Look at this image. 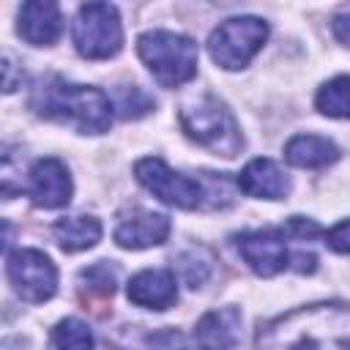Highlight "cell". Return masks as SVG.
<instances>
[{
  "mask_svg": "<svg viewBox=\"0 0 350 350\" xmlns=\"http://www.w3.org/2000/svg\"><path fill=\"white\" fill-rule=\"evenodd\" d=\"M74 46L88 60H107L123 46L118 8L109 3H85L74 19Z\"/></svg>",
  "mask_w": 350,
  "mask_h": 350,
  "instance_id": "obj_6",
  "label": "cell"
},
{
  "mask_svg": "<svg viewBox=\"0 0 350 350\" xmlns=\"http://www.w3.org/2000/svg\"><path fill=\"white\" fill-rule=\"evenodd\" d=\"M60 249L66 252H82L98 243L101 238V221L96 216H63L52 227Z\"/></svg>",
  "mask_w": 350,
  "mask_h": 350,
  "instance_id": "obj_17",
  "label": "cell"
},
{
  "mask_svg": "<svg viewBox=\"0 0 350 350\" xmlns=\"http://www.w3.org/2000/svg\"><path fill=\"white\" fill-rule=\"evenodd\" d=\"M314 104L328 118H350V74L328 79L317 90Z\"/></svg>",
  "mask_w": 350,
  "mask_h": 350,
  "instance_id": "obj_18",
  "label": "cell"
},
{
  "mask_svg": "<svg viewBox=\"0 0 350 350\" xmlns=\"http://www.w3.org/2000/svg\"><path fill=\"white\" fill-rule=\"evenodd\" d=\"M235 249L257 276H276L284 268L312 273L317 268L314 252L293 254L287 246V230H249L235 235Z\"/></svg>",
  "mask_w": 350,
  "mask_h": 350,
  "instance_id": "obj_5",
  "label": "cell"
},
{
  "mask_svg": "<svg viewBox=\"0 0 350 350\" xmlns=\"http://www.w3.org/2000/svg\"><path fill=\"white\" fill-rule=\"evenodd\" d=\"M25 191L38 208H63L71 202V175L60 159H38L27 172Z\"/></svg>",
  "mask_w": 350,
  "mask_h": 350,
  "instance_id": "obj_10",
  "label": "cell"
},
{
  "mask_svg": "<svg viewBox=\"0 0 350 350\" xmlns=\"http://www.w3.org/2000/svg\"><path fill=\"white\" fill-rule=\"evenodd\" d=\"M284 159L301 170H320L339 159V148L328 137L298 134L284 145Z\"/></svg>",
  "mask_w": 350,
  "mask_h": 350,
  "instance_id": "obj_16",
  "label": "cell"
},
{
  "mask_svg": "<svg viewBox=\"0 0 350 350\" xmlns=\"http://www.w3.org/2000/svg\"><path fill=\"white\" fill-rule=\"evenodd\" d=\"M175 271H178V276H180V282L186 287L197 290V287H202L208 282V276L213 271V257L202 246H191V249H186V252L178 254Z\"/></svg>",
  "mask_w": 350,
  "mask_h": 350,
  "instance_id": "obj_19",
  "label": "cell"
},
{
  "mask_svg": "<svg viewBox=\"0 0 350 350\" xmlns=\"http://www.w3.org/2000/svg\"><path fill=\"white\" fill-rule=\"evenodd\" d=\"M268 38V25L257 16H232L221 22L211 38H208V52L216 66L235 71L243 68L265 44Z\"/></svg>",
  "mask_w": 350,
  "mask_h": 350,
  "instance_id": "obj_7",
  "label": "cell"
},
{
  "mask_svg": "<svg viewBox=\"0 0 350 350\" xmlns=\"http://www.w3.org/2000/svg\"><path fill=\"white\" fill-rule=\"evenodd\" d=\"M150 107H153L150 96H148L142 88H137V85L120 88L118 96H115V109H120L123 118H139V115H145Z\"/></svg>",
  "mask_w": 350,
  "mask_h": 350,
  "instance_id": "obj_22",
  "label": "cell"
},
{
  "mask_svg": "<svg viewBox=\"0 0 350 350\" xmlns=\"http://www.w3.org/2000/svg\"><path fill=\"white\" fill-rule=\"evenodd\" d=\"M180 126L197 145L213 150L216 156L232 159L243 145L232 112L211 93H202L180 107Z\"/></svg>",
  "mask_w": 350,
  "mask_h": 350,
  "instance_id": "obj_3",
  "label": "cell"
},
{
  "mask_svg": "<svg viewBox=\"0 0 350 350\" xmlns=\"http://www.w3.org/2000/svg\"><path fill=\"white\" fill-rule=\"evenodd\" d=\"M331 30H334V36H336L345 46H350V14H339V16H334Z\"/></svg>",
  "mask_w": 350,
  "mask_h": 350,
  "instance_id": "obj_25",
  "label": "cell"
},
{
  "mask_svg": "<svg viewBox=\"0 0 350 350\" xmlns=\"http://www.w3.org/2000/svg\"><path fill=\"white\" fill-rule=\"evenodd\" d=\"M129 301L145 309H167L178 301V284H175V273L172 271H161V268H148L131 276L129 287Z\"/></svg>",
  "mask_w": 350,
  "mask_h": 350,
  "instance_id": "obj_13",
  "label": "cell"
},
{
  "mask_svg": "<svg viewBox=\"0 0 350 350\" xmlns=\"http://www.w3.org/2000/svg\"><path fill=\"white\" fill-rule=\"evenodd\" d=\"M238 189L249 197L260 200H282L290 191V178L282 172V167L271 159H252L241 175H238Z\"/></svg>",
  "mask_w": 350,
  "mask_h": 350,
  "instance_id": "obj_15",
  "label": "cell"
},
{
  "mask_svg": "<svg viewBox=\"0 0 350 350\" xmlns=\"http://www.w3.org/2000/svg\"><path fill=\"white\" fill-rule=\"evenodd\" d=\"M170 235V219L153 211H134L115 227V241L123 249H148L164 243Z\"/></svg>",
  "mask_w": 350,
  "mask_h": 350,
  "instance_id": "obj_12",
  "label": "cell"
},
{
  "mask_svg": "<svg viewBox=\"0 0 350 350\" xmlns=\"http://www.w3.org/2000/svg\"><path fill=\"white\" fill-rule=\"evenodd\" d=\"M63 30V16L55 3L30 0L19 8V36L33 46H49Z\"/></svg>",
  "mask_w": 350,
  "mask_h": 350,
  "instance_id": "obj_14",
  "label": "cell"
},
{
  "mask_svg": "<svg viewBox=\"0 0 350 350\" xmlns=\"http://www.w3.org/2000/svg\"><path fill=\"white\" fill-rule=\"evenodd\" d=\"M49 345L52 350H93V334L82 320L66 317L52 328Z\"/></svg>",
  "mask_w": 350,
  "mask_h": 350,
  "instance_id": "obj_20",
  "label": "cell"
},
{
  "mask_svg": "<svg viewBox=\"0 0 350 350\" xmlns=\"http://www.w3.org/2000/svg\"><path fill=\"white\" fill-rule=\"evenodd\" d=\"M134 175L150 194H156L167 205H175V208H183V211H197V208L205 205L202 183L191 180L180 172H172L161 159H153V156L139 159L134 164Z\"/></svg>",
  "mask_w": 350,
  "mask_h": 350,
  "instance_id": "obj_8",
  "label": "cell"
},
{
  "mask_svg": "<svg viewBox=\"0 0 350 350\" xmlns=\"http://www.w3.org/2000/svg\"><path fill=\"white\" fill-rule=\"evenodd\" d=\"M137 52L153 79L164 88H178L197 74V44L189 36L150 30L139 36Z\"/></svg>",
  "mask_w": 350,
  "mask_h": 350,
  "instance_id": "obj_4",
  "label": "cell"
},
{
  "mask_svg": "<svg viewBox=\"0 0 350 350\" xmlns=\"http://www.w3.org/2000/svg\"><path fill=\"white\" fill-rule=\"evenodd\" d=\"M254 350H350V306L309 304L260 325Z\"/></svg>",
  "mask_w": 350,
  "mask_h": 350,
  "instance_id": "obj_1",
  "label": "cell"
},
{
  "mask_svg": "<svg viewBox=\"0 0 350 350\" xmlns=\"http://www.w3.org/2000/svg\"><path fill=\"white\" fill-rule=\"evenodd\" d=\"M79 284H82V290H88L96 298H109L118 284V271L109 262H96L79 273Z\"/></svg>",
  "mask_w": 350,
  "mask_h": 350,
  "instance_id": "obj_21",
  "label": "cell"
},
{
  "mask_svg": "<svg viewBox=\"0 0 350 350\" xmlns=\"http://www.w3.org/2000/svg\"><path fill=\"white\" fill-rule=\"evenodd\" d=\"M30 107L36 115L66 123L82 134L109 131L115 115V104L104 90L90 85L63 82L60 77L38 79L30 93Z\"/></svg>",
  "mask_w": 350,
  "mask_h": 350,
  "instance_id": "obj_2",
  "label": "cell"
},
{
  "mask_svg": "<svg viewBox=\"0 0 350 350\" xmlns=\"http://www.w3.org/2000/svg\"><path fill=\"white\" fill-rule=\"evenodd\" d=\"M142 350H189V345L178 328H161L145 336Z\"/></svg>",
  "mask_w": 350,
  "mask_h": 350,
  "instance_id": "obj_23",
  "label": "cell"
},
{
  "mask_svg": "<svg viewBox=\"0 0 350 350\" xmlns=\"http://www.w3.org/2000/svg\"><path fill=\"white\" fill-rule=\"evenodd\" d=\"M325 243L339 254H350V219H345L336 227H331L325 232Z\"/></svg>",
  "mask_w": 350,
  "mask_h": 350,
  "instance_id": "obj_24",
  "label": "cell"
},
{
  "mask_svg": "<svg viewBox=\"0 0 350 350\" xmlns=\"http://www.w3.org/2000/svg\"><path fill=\"white\" fill-rule=\"evenodd\" d=\"M194 342L200 350H235L241 342V309L221 306L205 312L194 325Z\"/></svg>",
  "mask_w": 350,
  "mask_h": 350,
  "instance_id": "obj_11",
  "label": "cell"
},
{
  "mask_svg": "<svg viewBox=\"0 0 350 350\" xmlns=\"http://www.w3.org/2000/svg\"><path fill=\"white\" fill-rule=\"evenodd\" d=\"M5 273L16 295L27 304H44L57 290V271L38 249H16L5 257Z\"/></svg>",
  "mask_w": 350,
  "mask_h": 350,
  "instance_id": "obj_9",
  "label": "cell"
}]
</instances>
